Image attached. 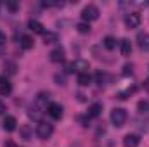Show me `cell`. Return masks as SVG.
<instances>
[{
  "label": "cell",
  "mask_w": 149,
  "mask_h": 147,
  "mask_svg": "<svg viewBox=\"0 0 149 147\" xmlns=\"http://www.w3.org/2000/svg\"><path fill=\"white\" fill-rule=\"evenodd\" d=\"M43 42L45 43H54V42H57V35L56 33H43Z\"/></svg>",
  "instance_id": "22"
},
{
  "label": "cell",
  "mask_w": 149,
  "mask_h": 147,
  "mask_svg": "<svg viewBox=\"0 0 149 147\" xmlns=\"http://www.w3.org/2000/svg\"><path fill=\"white\" fill-rule=\"evenodd\" d=\"M5 147H19V146H16L14 142H7V144H5Z\"/></svg>",
  "instance_id": "29"
},
{
  "label": "cell",
  "mask_w": 149,
  "mask_h": 147,
  "mask_svg": "<svg viewBox=\"0 0 149 147\" xmlns=\"http://www.w3.org/2000/svg\"><path fill=\"white\" fill-rule=\"evenodd\" d=\"M132 69H134L132 64H125L123 66V74H132Z\"/></svg>",
  "instance_id": "25"
},
{
  "label": "cell",
  "mask_w": 149,
  "mask_h": 147,
  "mask_svg": "<svg viewBox=\"0 0 149 147\" xmlns=\"http://www.w3.org/2000/svg\"><path fill=\"white\" fill-rule=\"evenodd\" d=\"M88 69H90V64L87 62V61H74L71 62L70 66H68V71L71 73V71H76V73H88Z\"/></svg>",
  "instance_id": "4"
},
{
  "label": "cell",
  "mask_w": 149,
  "mask_h": 147,
  "mask_svg": "<svg viewBox=\"0 0 149 147\" xmlns=\"http://www.w3.org/2000/svg\"><path fill=\"white\" fill-rule=\"evenodd\" d=\"M49 55H50V61L52 62H63L64 61V50L63 49H54Z\"/></svg>",
  "instance_id": "12"
},
{
  "label": "cell",
  "mask_w": 149,
  "mask_h": 147,
  "mask_svg": "<svg viewBox=\"0 0 149 147\" xmlns=\"http://www.w3.org/2000/svg\"><path fill=\"white\" fill-rule=\"evenodd\" d=\"M130 52H132V43H130V40L128 38H125V40H121V55H130Z\"/></svg>",
  "instance_id": "15"
},
{
  "label": "cell",
  "mask_w": 149,
  "mask_h": 147,
  "mask_svg": "<svg viewBox=\"0 0 149 147\" xmlns=\"http://www.w3.org/2000/svg\"><path fill=\"white\" fill-rule=\"evenodd\" d=\"M54 133V126L50 125V123H38L37 125V135L42 139V140H47L50 135Z\"/></svg>",
  "instance_id": "3"
},
{
  "label": "cell",
  "mask_w": 149,
  "mask_h": 147,
  "mask_svg": "<svg viewBox=\"0 0 149 147\" xmlns=\"http://www.w3.org/2000/svg\"><path fill=\"white\" fill-rule=\"evenodd\" d=\"M141 14H137V12H130V14H127L125 16V26L128 28V30H132V28H137L139 24H141Z\"/></svg>",
  "instance_id": "5"
},
{
  "label": "cell",
  "mask_w": 149,
  "mask_h": 147,
  "mask_svg": "<svg viewBox=\"0 0 149 147\" xmlns=\"http://www.w3.org/2000/svg\"><path fill=\"white\" fill-rule=\"evenodd\" d=\"M47 112H49L54 119H61V118H63V106L57 104V102H52V104H49Z\"/></svg>",
  "instance_id": "6"
},
{
  "label": "cell",
  "mask_w": 149,
  "mask_h": 147,
  "mask_svg": "<svg viewBox=\"0 0 149 147\" xmlns=\"http://www.w3.org/2000/svg\"><path fill=\"white\" fill-rule=\"evenodd\" d=\"M33 43H35V40H33L31 37H28V35H23V37H21V42H19V45H21L24 50L33 49Z\"/></svg>",
  "instance_id": "14"
},
{
  "label": "cell",
  "mask_w": 149,
  "mask_h": 147,
  "mask_svg": "<svg viewBox=\"0 0 149 147\" xmlns=\"http://www.w3.org/2000/svg\"><path fill=\"white\" fill-rule=\"evenodd\" d=\"M102 45H104L108 50H113V49L116 47V40H114L113 37H106L104 40H102Z\"/></svg>",
  "instance_id": "18"
},
{
  "label": "cell",
  "mask_w": 149,
  "mask_h": 147,
  "mask_svg": "<svg viewBox=\"0 0 149 147\" xmlns=\"http://www.w3.org/2000/svg\"><path fill=\"white\" fill-rule=\"evenodd\" d=\"M5 42H7V37H5V33H2V31H0V45H3Z\"/></svg>",
  "instance_id": "27"
},
{
  "label": "cell",
  "mask_w": 149,
  "mask_h": 147,
  "mask_svg": "<svg viewBox=\"0 0 149 147\" xmlns=\"http://www.w3.org/2000/svg\"><path fill=\"white\" fill-rule=\"evenodd\" d=\"M76 30H78V33H81V35L90 33V24H88V23H78V24H76Z\"/></svg>",
  "instance_id": "19"
},
{
  "label": "cell",
  "mask_w": 149,
  "mask_h": 147,
  "mask_svg": "<svg viewBox=\"0 0 149 147\" xmlns=\"http://www.w3.org/2000/svg\"><path fill=\"white\" fill-rule=\"evenodd\" d=\"M5 68H7V71H9L10 74H14V73H16V66H14L12 62H5Z\"/></svg>",
  "instance_id": "24"
},
{
  "label": "cell",
  "mask_w": 149,
  "mask_h": 147,
  "mask_svg": "<svg viewBox=\"0 0 149 147\" xmlns=\"http://www.w3.org/2000/svg\"><path fill=\"white\" fill-rule=\"evenodd\" d=\"M90 81H92L90 73H80V74H78V83H80L81 87H88V85H90Z\"/></svg>",
  "instance_id": "16"
},
{
  "label": "cell",
  "mask_w": 149,
  "mask_h": 147,
  "mask_svg": "<svg viewBox=\"0 0 149 147\" xmlns=\"http://www.w3.org/2000/svg\"><path fill=\"white\" fill-rule=\"evenodd\" d=\"M111 121L114 126H123L125 125V121H127V111L121 109V107H114L111 111Z\"/></svg>",
  "instance_id": "1"
},
{
  "label": "cell",
  "mask_w": 149,
  "mask_h": 147,
  "mask_svg": "<svg viewBox=\"0 0 149 147\" xmlns=\"http://www.w3.org/2000/svg\"><path fill=\"white\" fill-rule=\"evenodd\" d=\"M3 112H5V104L0 101V114H3Z\"/></svg>",
  "instance_id": "28"
},
{
  "label": "cell",
  "mask_w": 149,
  "mask_h": 147,
  "mask_svg": "<svg viewBox=\"0 0 149 147\" xmlns=\"http://www.w3.org/2000/svg\"><path fill=\"white\" fill-rule=\"evenodd\" d=\"M139 144H141V137L135 135V133H128L123 139V146L125 147H137Z\"/></svg>",
  "instance_id": "7"
},
{
  "label": "cell",
  "mask_w": 149,
  "mask_h": 147,
  "mask_svg": "<svg viewBox=\"0 0 149 147\" xmlns=\"http://www.w3.org/2000/svg\"><path fill=\"white\" fill-rule=\"evenodd\" d=\"M21 133H23L24 140H30V126H23L21 128Z\"/></svg>",
  "instance_id": "23"
},
{
  "label": "cell",
  "mask_w": 149,
  "mask_h": 147,
  "mask_svg": "<svg viewBox=\"0 0 149 147\" xmlns=\"http://www.w3.org/2000/svg\"><path fill=\"white\" fill-rule=\"evenodd\" d=\"M28 28H30L33 33H38V35H43V33H45V30H43V24H42L40 21H37V19H31V21L28 23Z\"/></svg>",
  "instance_id": "10"
},
{
  "label": "cell",
  "mask_w": 149,
  "mask_h": 147,
  "mask_svg": "<svg viewBox=\"0 0 149 147\" xmlns=\"http://www.w3.org/2000/svg\"><path fill=\"white\" fill-rule=\"evenodd\" d=\"M7 7H9V9H10V10H16V9H17V7H19V5H17V3H16V2H7Z\"/></svg>",
  "instance_id": "26"
},
{
  "label": "cell",
  "mask_w": 149,
  "mask_h": 147,
  "mask_svg": "<svg viewBox=\"0 0 149 147\" xmlns=\"http://www.w3.org/2000/svg\"><path fill=\"white\" fill-rule=\"evenodd\" d=\"M135 90H137V88H135V87H130V88H127V90H125V92H120V94H118V95H116V97H118V99H120V101H125V99H127V97H128V95H132V94H134V92H135Z\"/></svg>",
  "instance_id": "20"
},
{
  "label": "cell",
  "mask_w": 149,
  "mask_h": 147,
  "mask_svg": "<svg viewBox=\"0 0 149 147\" xmlns=\"http://www.w3.org/2000/svg\"><path fill=\"white\" fill-rule=\"evenodd\" d=\"M137 109L141 114H149V102L148 101H141L139 104H137Z\"/></svg>",
  "instance_id": "21"
},
{
  "label": "cell",
  "mask_w": 149,
  "mask_h": 147,
  "mask_svg": "<svg viewBox=\"0 0 149 147\" xmlns=\"http://www.w3.org/2000/svg\"><path fill=\"white\" fill-rule=\"evenodd\" d=\"M137 40H139V47L144 52H149V35L148 33H139L137 35Z\"/></svg>",
  "instance_id": "11"
},
{
  "label": "cell",
  "mask_w": 149,
  "mask_h": 147,
  "mask_svg": "<svg viewBox=\"0 0 149 147\" xmlns=\"http://www.w3.org/2000/svg\"><path fill=\"white\" fill-rule=\"evenodd\" d=\"M101 112H102V104L95 102V104L88 106V116H90V118H99Z\"/></svg>",
  "instance_id": "13"
},
{
  "label": "cell",
  "mask_w": 149,
  "mask_h": 147,
  "mask_svg": "<svg viewBox=\"0 0 149 147\" xmlns=\"http://www.w3.org/2000/svg\"><path fill=\"white\" fill-rule=\"evenodd\" d=\"M12 92V85L5 76H0V95H9Z\"/></svg>",
  "instance_id": "9"
},
{
  "label": "cell",
  "mask_w": 149,
  "mask_h": 147,
  "mask_svg": "<svg viewBox=\"0 0 149 147\" xmlns=\"http://www.w3.org/2000/svg\"><path fill=\"white\" fill-rule=\"evenodd\" d=\"M99 17V9L95 5H87L83 10H81V19L85 23H90V21H95Z\"/></svg>",
  "instance_id": "2"
},
{
  "label": "cell",
  "mask_w": 149,
  "mask_h": 147,
  "mask_svg": "<svg viewBox=\"0 0 149 147\" xmlns=\"http://www.w3.org/2000/svg\"><path fill=\"white\" fill-rule=\"evenodd\" d=\"M2 125H3V130H5V132H14V130L17 128V121H16L14 116H5Z\"/></svg>",
  "instance_id": "8"
},
{
  "label": "cell",
  "mask_w": 149,
  "mask_h": 147,
  "mask_svg": "<svg viewBox=\"0 0 149 147\" xmlns=\"http://www.w3.org/2000/svg\"><path fill=\"white\" fill-rule=\"evenodd\" d=\"M106 81H108V74L104 73V71H97L95 73V83L97 85L102 87V85H106Z\"/></svg>",
  "instance_id": "17"
}]
</instances>
